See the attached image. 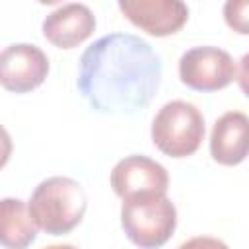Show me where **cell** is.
Returning <instances> with one entry per match:
<instances>
[{
    "label": "cell",
    "instance_id": "6da1fadb",
    "mask_svg": "<svg viewBox=\"0 0 249 249\" xmlns=\"http://www.w3.org/2000/svg\"><path fill=\"white\" fill-rule=\"evenodd\" d=\"M160 80V56L144 39L130 33H109L80 58L78 89L99 113L132 115L144 109Z\"/></svg>",
    "mask_w": 249,
    "mask_h": 249
},
{
    "label": "cell",
    "instance_id": "7a4b0ae2",
    "mask_svg": "<svg viewBox=\"0 0 249 249\" xmlns=\"http://www.w3.org/2000/svg\"><path fill=\"white\" fill-rule=\"evenodd\" d=\"M27 206L39 230L49 235H66L82 222L88 195L78 181L54 175L35 187Z\"/></svg>",
    "mask_w": 249,
    "mask_h": 249
},
{
    "label": "cell",
    "instance_id": "3957f363",
    "mask_svg": "<svg viewBox=\"0 0 249 249\" xmlns=\"http://www.w3.org/2000/svg\"><path fill=\"white\" fill-rule=\"evenodd\" d=\"M121 226L134 245L161 247L175 231L177 210L165 193H138L123 198Z\"/></svg>",
    "mask_w": 249,
    "mask_h": 249
},
{
    "label": "cell",
    "instance_id": "277c9868",
    "mask_svg": "<svg viewBox=\"0 0 249 249\" xmlns=\"http://www.w3.org/2000/svg\"><path fill=\"white\" fill-rule=\"evenodd\" d=\"M204 140V117L196 105L173 99L165 103L154 117L152 142L169 158L193 156Z\"/></svg>",
    "mask_w": 249,
    "mask_h": 249
},
{
    "label": "cell",
    "instance_id": "5b68a950",
    "mask_svg": "<svg viewBox=\"0 0 249 249\" xmlns=\"http://www.w3.org/2000/svg\"><path fill=\"white\" fill-rule=\"evenodd\" d=\"M237 74L231 54L218 47H193L179 58V78L195 91H218Z\"/></svg>",
    "mask_w": 249,
    "mask_h": 249
},
{
    "label": "cell",
    "instance_id": "8992f818",
    "mask_svg": "<svg viewBox=\"0 0 249 249\" xmlns=\"http://www.w3.org/2000/svg\"><path fill=\"white\" fill-rule=\"evenodd\" d=\"M49 74L47 54L27 43H16L0 54V84L14 93H27L39 88Z\"/></svg>",
    "mask_w": 249,
    "mask_h": 249
},
{
    "label": "cell",
    "instance_id": "52a82bcc",
    "mask_svg": "<svg viewBox=\"0 0 249 249\" xmlns=\"http://www.w3.org/2000/svg\"><path fill=\"white\" fill-rule=\"evenodd\" d=\"M123 16L140 31L154 37L177 33L189 19L183 0H117Z\"/></svg>",
    "mask_w": 249,
    "mask_h": 249
},
{
    "label": "cell",
    "instance_id": "ba28073f",
    "mask_svg": "<svg viewBox=\"0 0 249 249\" xmlns=\"http://www.w3.org/2000/svg\"><path fill=\"white\" fill-rule=\"evenodd\" d=\"M111 187L117 196L126 198L138 193H167V169L148 156H126L111 169Z\"/></svg>",
    "mask_w": 249,
    "mask_h": 249
},
{
    "label": "cell",
    "instance_id": "9c48e42d",
    "mask_svg": "<svg viewBox=\"0 0 249 249\" xmlns=\"http://www.w3.org/2000/svg\"><path fill=\"white\" fill-rule=\"evenodd\" d=\"M95 31L93 12L80 2H70L51 12L43 21L45 39L58 49H74Z\"/></svg>",
    "mask_w": 249,
    "mask_h": 249
},
{
    "label": "cell",
    "instance_id": "30bf717a",
    "mask_svg": "<svg viewBox=\"0 0 249 249\" xmlns=\"http://www.w3.org/2000/svg\"><path fill=\"white\" fill-rule=\"evenodd\" d=\"M210 156L220 165H237L249 156V117L245 113L228 111L214 123Z\"/></svg>",
    "mask_w": 249,
    "mask_h": 249
},
{
    "label": "cell",
    "instance_id": "8fae6325",
    "mask_svg": "<svg viewBox=\"0 0 249 249\" xmlns=\"http://www.w3.org/2000/svg\"><path fill=\"white\" fill-rule=\"evenodd\" d=\"M39 226L35 224L29 206L19 198H2L0 202V241L10 249H23L37 237Z\"/></svg>",
    "mask_w": 249,
    "mask_h": 249
},
{
    "label": "cell",
    "instance_id": "7c38bea8",
    "mask_svg": "<svg viewBox=\"0 0 249 249\" xmlns=\"http://www.w3.org/2000/svg\"><path fill=\"white\" fill-rule=\"evenodd\" d=\"M224 19L239 35H249V0H226Z\"/></svg>",
    "mask_w": 249,
    "mask_h": 249
},
{
    "label": "cell",
    "instance_id": "4fadbf2b",
    "mask_svg": "<svg viewBox=\"0 0 249 249\" xmlns=\"http://www.w3.org/2000/svg\"><path fill=\"white\" fill-rule=\"evenodd\" d=\"M235 80H237L241 91L249 97V53H245V54L239 58V68H237Z\"/></svg>",
    "mask_w": 249,
    "mask_h": 249
},
{
    "label": "cell",
    "instance_id": "5bb4252c",
    "mask_svg": "<svg viewBox=\"0 0 249 249\" xmlns=\"http://www.w3.org/2000/svg\"><path fill=\"white\" fill-rule=\"evenodd\" d=\"M39 4H43V6H53V4H58V2H62V0H37Z\"/></svg>",
    "mask_w": 249,
    "mask_h": 249
}]
</instances>
